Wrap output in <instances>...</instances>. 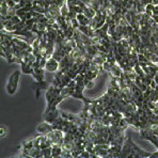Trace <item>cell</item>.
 Wrapping results in <instances>:
<instances>
[{
    "mask_svg": "<svg viewBox=\"0 0 158 158\" xmlns=\"http://www.w3.org/2000/svg\"><path fill=\"white\" fill-rule=\"evenodd\" d=\"M20 71H22V73L27 74V75H32V73L34 72V69L31 64H28L26 62L22 61V63H20Z\"/></svg>",
    "mask_w": 158,
    "mask_h": 158,
    "instance_id": "8",
    "label": "cell"
},
{
    "mask_svg": "<svg viewBox=\"0 0 158 158\" xmlns=\"http://www.w3.org/2000/svg\"><path fill=\"white\" fill-rule=\"evenodd\" d=\"M112 65H113L112 63H110V62H108V61H105V62H104V64H103L104 71L109 72V71H110V69H111V66H112Z\"/></svg>",
    "mask_w": 158,
    "mask_h": 158,
    "instance_id": "15",
    "label": "cell"
},
{
    "mask_svg": "<svg viewBox=\"0 0 158 158\" xmlns=\"http://www.w3.org/2000/svg\"><path fill=\"white\" fill-rule=\"evenodd\" d=\"M11 20H12V22H13V24H15V25L19 24V23H20V22H22V19H20V18H19V17H18V16H17V15H16V14H15V15H14V16H13V17H12V18H11Z\"/></svg>",
    "mask_w": 158,
    "mask_h": 158,
    "instance_id": "16",
    "label": "cell"
},
{
    "mask_svg": "<svg viewBox=\"0 0 158 158\" xmlns=\"http://www.w3.org/2000/svg\"><path fill=\"white\" fill-rule=\"evenodd\" d=\"M20 73H22L20 69H16L14 73H12V75L10 76V78H9V81H8V83H6V90L10 95H14L16 93V91H17Z\"/></svg>",
    "mask_w": 158,
    "mask_h": 158,
    "instance_id": "1",
    "label": "cell"
},
{
    "mask_svg": "<svg viewBox=\"0 0 158 158\" xmlns=\"http://www.w3.org/2000/svg\"><path fill=\"white\" fill-rule=\"evenodd\" d=\"M52 157H61L62 151H63V148L62 145H52Z\"/></svg>",
    "mask_w": 158,
    "mask_h": 158,
    "instance_id": "10",
    "label": "cell"
},
{
    "mask_svg": "<svg viewBox=\"0 0 158 158\" xmlns=\"http://www.w3.org/2000/svg\"><path fill=\"white\" fill-rule=\"evenodd\" d=\"M52 131H53L52 124L46 122V121L41 123V124L38 125V127H36V131H38L40 135H47L48 132H50Z\"/></svg>",
    "mask_w": 158,
    "mask_h": 158,
    "instance_id": "5",
    "label": "cell"
},
{
    "mask_svg": "<svg viewBox=\"0 0 158 158\" xmlns=\"http://www.w3.org/2000/svg\"><path fill=\"white\" fill-rule=\"evenodd\" d=\"M152 18L156 24H158V15H152Z\"/></svg>",
    "mask_w": 158,
    "mask_h": 158,
    "instance_id": "18",
    "label": "cell"
},
{
    "mask_svg": "<svg viewBox=\"0 0 158 158\" xmlns=\"http://www.w3.org/2000/svg\"><path fill=\"white\" fill-rule=\"evenodd\" d=\"M109 73H110L111 77L118 78V77H121V76H122L123 69H122V67L118 65V63H114L112 66H111V69H110V71H109Z\"/></svg>",
    "mask_w": 158,
    "mask_h": 158,
    "instance_id": "6",
    "label": "cell"
},
{
    "mask_svg": "<svg viewBox=\"0 0 158 158\" xmlns=\"http://www.w3.org/2000/svg\"><path fill=\"white\" fill-rule=\"evenodd\" d=\"M148 101L151 102H154V103H157L158 102V90L157 89H153L152 92H151V95H150V98Z\"/></svg>",
    "mask_w": 158,
    "mask_h": 158,
    "instance_id": "12",
    "label": "cell"
},
{
    "mask_svg": "<svg viewBox=\"0 0 158 158\" xmlns=\"http://www.w3.org/2000/svg\"><path fill=\"white\" fill-rule=\"evenodd\" d=\"M76 18H77V20L79 22V24H80V26H89L90 23H91V19H90V18L83 13H78L77 17Z\"/></svg>",
    "mask_w": 158,
    "mask_h": 158,
    "instance_id": "7",
    "label": "cell"
},
{
    "mask_svg": "<svg viewBox=\"0 0 158 158\" xmlns=\"http://www.w3.org/2000/svg\"><path fill=\"white\" fill-rule=\"evenodd\" d=\"M52 148H42V157H52Z\"/></svg>",
    "mask_w": 158,
    "mask_h": 158,
    "instance_id": "13",
    "label": "cell"
},
{
    "mask_svg": "<svg viewBox=\"0 0 158 158\" xmlns=\"http://www.w3.org/2000/svg\"><path fill=\"white\" fill-rule=\"evenodd\" d=\"M126 140L129 142V144L131 145L132 148V158H142V157H151L152 156V153H148L143 151L142 148H140L138 145H136L131 140V135H128L126 138Z\"/></svg>",
    "mask_w": 158,
    "mask_h": 158,
    "instance_id": "2",
    "label": "cell"
},
{
    "mask_svg": "<svg viewBox=\"0 0 158 158\" xmlns=\"http://www.w3.org/2000/svg\"><path fill=\"white\" fill-rule=\"evenodd\" d=\"M59 69H60V63L58 60H56L53 57L47 59V62H46V65H45L46 71L50 72V73H56Z\"/></svg>",
    "mask_w": 158,
    "mask_h": 158,
    "instance_id": "3",
    "label": "cell"
},
{
    "mask_svg": "<svg viewBox=\"0 0 158 158\" xmlns=\"http://www.w3.org/2000/svg\"><path fill=\"white\" fill-rule=\"evenodd\" d=\"M59 115H60V112H59V110H58L57 108H56V109H52V110L45 111V112H44V120H45L46 122L52 124L53 121H55L56 118L59 117Z\"/></svg>",
    "mask_w": 158,
    "mask_h": 158,
    "instance_id": "4",
    "label": "cell"
},
{
    "mask_svg": "<svg viewBox=\"0 0 158 158\" xmlns=\"http://www.w3.org/2000/svg\"><path fill=\"white\" fill-rule=\"evenodd\" d=\"M98 74L99 73H97V72H93V71H90L89 69V71L85 74V77L90 79V80H94V79H96L98 77Z\"/></svg>",
    "mask_w": 158,
    "mask_h": 158,
    "instance_id": "11",
    "label": "cell"
},
{
    "mask_svg": "<svg viewBox=\"0 0 158 158\" xmlns=\"http://www.w3.org/2000/svg\"><path fill=\"white\" fill-rule=\"evenodd\" d=\"M8 127L6 126H1V128H0V137H1V139H4L6 136H8Z\"/></svg>",
    "mask_w": 158,
    "mask_h": 158,
    "instance_id": "14",
    "label": "cell"
},
{
    "mask_svg": "<svg viewBox=\"0 0 158 158\" xmlns=\"http://www.w3.org/2000/svg\"><path fill=\"white\" fill-rule=\"evenodd\" d=\"M151 157H157L158 158V151L157 152H155V153H152V156Z\"/></svg>",
    "mask_w": 158,
    "mask_h": 158,
    "instance_id": "19",
    "label": "cell"
},
{
    "mask_svg": "<svg viewBox=\"0 0 158 158\" xmlns=\"http://www.w3.org/2000/svg\"><path fill=\"white\" fill-rule=\"evenodd\" d=\"M150 87L152 88V89H156V87H157V82L154 80V79H153V80L151 81V85H150Z\"/></svg>",
    "mask_w": 158,
    "mask_h": 158,
    "instance_id": "17",
    "label": "cell"
},
{
    "mask_svg": "<svg viewBox=\"0 0 158 158\" xmlns=\"http://www.w3.org/2000/svg\"><path fill=\"white\" fill-rule=\"evenodd\" d=\"M83 14H85V15H87L88 17L90 18V19H92V18L94 17L95 15H96V11H95L94 9L92 8V6H85V9H83Z\"/></svg>",
    "mask_w": 158,
    "mask_h": 158,
    "instance_id": "9",
    "label": "cell"
}]
</instances>
